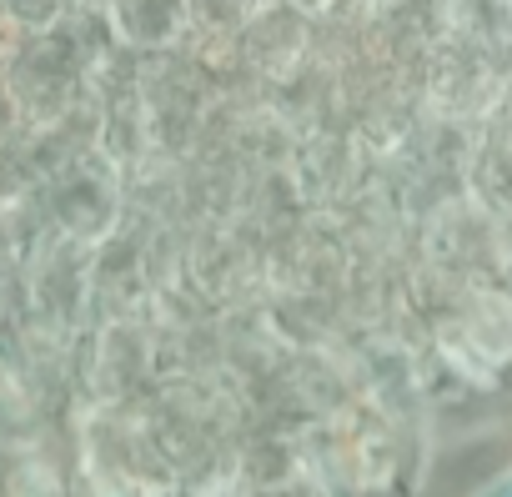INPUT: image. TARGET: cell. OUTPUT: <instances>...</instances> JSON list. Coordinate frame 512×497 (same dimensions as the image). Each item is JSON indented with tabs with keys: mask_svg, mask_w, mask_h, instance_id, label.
<instances>
[{
	"mask_svg": "<svg viewBox=\"0 0 512 497\" xmlns=\"http://www.w3.org/2000/svg\"><path fill=\"white\" fill-rule=\"evenodd\" d=\"M231 41L246 66H256L267 81H282V76H292V66L307 46V26H302V11H292L287 0H262Z\"/></svg>",
	"mask_w": 512,
	"mask_h": 497,
	"instance_id": "6da1fadb",
	"label": "cell"
},
{
	"mask_svg": "<svg viewBox=\"0 0 512 497\" xmlns=\"http://www.w3.org/2000/svg\"><path fill=\"white\" fill-rule=\"evenodd\" d=\"M6 11L26 26V31H51L66 16V0H6Z\"/></svg>",
	"mask_w": 512,
	"mask_h": 497,
	"instance_id": "3957f363",
	"label": "cell"
},
{
	"mask_svg": "<svg viewBox=\"0 0 512 497\" xmlns=\"http://www.w3.org/2000/svg\"><path fill=\"white\" fill-rule=\"evenodd\" d=\"M111 36L136 51H166L196 31L191 0H111Z\"/></svg>",
	"mask_w": 512,
	"mask_h": 497,
	"instance_id": "7a4b0ae2",
	"label": "cell"
}]
</instances>
